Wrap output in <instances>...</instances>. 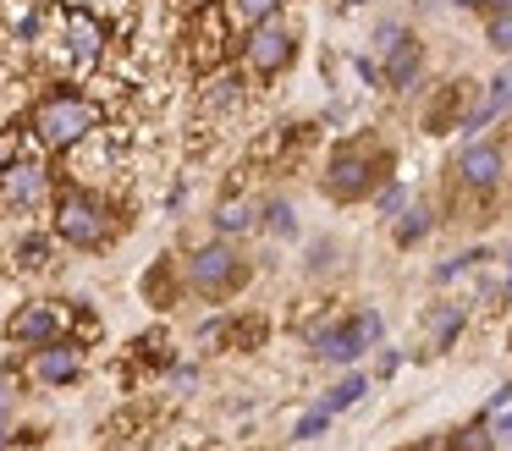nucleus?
I'll return each instance as SVG.
<instances>
[{
    "label": "nucleus",
    "instance_id": "1",
    "mask_svg": "<svg viewBox=\"0 0 512 451\" xmlns=\"http://www.w3.org/2000/svg\"><path fill=\"white\" fill-rule=\"evenodd\" d=\"M380 182H391V154L380 149L375 138H358V143H342L325 165V198L336 204H358L369 198Z\"/></svg>",
    "mask_w": 512,
    "mask_h": 451
},
{
    "label": "nucleus",
    "instance_id": "2",
    "mask_svg": "<svg viewBox=\"0 0 512 451\" xmlns=\"http://www.w3.org/2000/svg\"><path fill=\"white\" fill-rule=\"evenodd\" d=\"M34 138L45 143V149H78V143L94 138V127H100V105H94L89 94H50L34 105Z\"/></svg>",
    "mask_w": 512,
    "mask_h": 451
},
{
    "label": "nucleus",
    "instance_id": "3",
    "mask_svg": "<svg viewBox=\"0 0 512 451\" xmlns=\"http://www.w3.org/2000/svg\"><path fill=\"white\" fill-rule=\"evenodd\" d=\"M56 237L72 248H105L116 237V209L89 187H72L56 198Z\"/></svg>",
    "mask_w": 512,
    "mask_h": 451
},
{
    "label": "nucleus",
    "instance_id": "4",
    "mask_svg": "<svg viewBox=\"0 0 512 451\" xmlns=\"http://www.w3.org/2000/svg\"><path fill=\"white\" fill-rule=\"evenodd\" d=\"M182 281L199 297H226L248 281V259L232 242H204V248H193L188 259H182Z\"/></svg>",
    "mask_w": 512,
    "mask_h": 451
},
{
    "label": "nucleus",
    "instance_id": "5",
    "mask_svg": "<svg viewBox=\"0 0 512 451\" xmlns=\"http://www.w3.org/2000/svg\"><path fill=\"white\" fill-rule=\"evenodd\" d=\"M292 61H298V33H292V22L265 17L259 28L243 33V66L254 77H281Z\"/></svg>",
    "mask_w": 512,
    "mask_h": 451
},
{
    "label": "nucleus",
    "instance_id": "6",
    "mask_svg": "<svg viewBox=\"0 0 512 451\" xmlns=\"http://www.w3.org/2000/svg\"><path fill=\"white\" fill-rule=\"evenodd\" d=\"M452 176H457V187H463L468 198H490L501 187V176H507V149L490 143V138L463 143L457 160H452Z\"/></svg>",
    "mask_w": 512,
    "mask_h": 451
},
{
    "label": "nucleus",
    "instance_id": "7",
    "mask_svg": "<svg viewBox=\"0 0 512 451\" xmlns=\"http://www.w3.org/2000/svg\"><path fill=\"white\" fill-rule=\"evenodd\" d=\"M50 198V165L34 154H17L6 171H0V204L6 209H39Z\"/></svg>",
    "mask_w": 512,
    "mask_h": 451
},
{
    "label": "nucleus",
    "instance_id": "8",
    "mask_svg": "<svg viewBox=\"0 0 512 451\" xmlns=\"http://www.w3.org/2000/svg\"><path fill=\"white\" fill-rule=\"evenodd\" d=\"M61 336H67V308L61 303H23L6 319V341H17V347H50Z\"/></svg>",
    "mask_w": 512,
    "mask_h": 451
},
{
    "label": "nucleus",
    "instance_id": "9",
    "mask_svg": "<svg viewBox=\"0 0 512 451\" xmlns=\"http://www.w3.org/2000/svg\"><path fill=\"white\" fill-rule=\"evenodd\" d=\"M61 55H67L72 66H94L105 55V22L100 17H89V11H67V17H61Z\"/></svg>",
    "mask_w": 512,
    "mask_h": 451
},
{
    "label": "nucleus",
    "instance_id": "10",
    "mask_svg": "<svg viewBox=\"0 0 512 451\" xmlns=\"http://www.w3.org/2000/svg\"><path fill=\"white\" fill-rule=\"evenodd\" d=\"M28 374H34L39 385H72L83 374V347L78 341H50V347H34V358H28Z\"/></svg>",
    "mask_w": 512,
    "mask_h": 451
},
{
    "label": "nucleus",
    "instance_id": "11",
    "mask_svg": "<svg viewBox=\"0 0 512 451\" xmlns=\"http://www.w3.org/2000/svg\"><path fill=\"white\" fill-rule=\"evenodd\" d=\"M309 352L320 363H358V358H364L353 319H325V325H314L309 330Z\"/></svg>",
    "mask_w": 512,
    "mask_h": 451
},
{
    "label": "nucleus",
    "instance_id": "12",
    "mask_svg": "<svg viewBox=\"0 0 512 451\" xmlns=\"http://www.w3.org/2000/svg\"><path fill=\"white\" fill-rule=\"evenodd\" d=\"M419 72H424V44L413 39V33H408V39H402L391 55H380V77H386L397 94H408V88L419 83Z\"/></svg>",
    "mask_w": 512,
    "mask_h": 451
},
{
    "label": "nucleus",
    "instance_id": "13",
    "mask_svg": "<svg viewBox=\"0 0 512 451\" xmlns=\"http://www.w3.org/2000/svg\"><path fill=\"white\" fill-rule=\"evenodd\" d=\"M501 116H512V66H507V72H496V77H490L485 99H479V105L468 110V116L457 121V127L479 132V127H490V121H501Z\"/></svg>",
    "mask_w": 512,
    "mask_h": 451
},
{
    "label": "nucleus",
    "instance_id": "14",
    "mask_svg": "<svg viewBox=\"0 0 512 451\" xmlns=\"http://www.w3.org/2000/svg\"><path fill=\"white\" fill-rule=\"evenodd\" d=\"M463 325H468L463 303H435L430 314H424V336H430V347H452V341L463 336Z\"/></svg>",
    "mask_w": 512,
    "mask_h": 451
},
{
    "label": "nucleus",
    "instance_id": "15",
    "mask_svg": "<svg viewBox=\"0 0 512 451\" xmlns=\"http://www.w3.org/2000/svg\"><path fill=\"white\" fill-rule=\"evenodd\" d=\"M281 6H287V0H221V17L232 22L237 33H248L265 17H281Z\"/></svg>",
    "mask_w": 512,
    "mask_h": 451
},
{
    "label": "nucleus",
    "instance_id": "16",
    "mask_svg": "<svg viewBox=\"0 0 512 451\" xmlns=\"http://www.w3.org/2000/svg\"><path fill=\"white\" fill-rule=\"evenodd\" d=\"M391 226H397V242H402V248H413V242H424V237H430L435 209H430V204H408L397 220H391Z\"/></svg>",
    "mask_w": 512,
    "mask_h": 451
},
{
    "label": "nucleus",
    "instance_id": "17",
    "mask_svg": "<svg viewBox=\"0 0 512 451\" xmlns=\"http://www.w3.org/2000/svg\"><path fill=\"white\" fill-rule=\"evenodd\" d=\"M446 451H496V429H490V413H479L468 429H457Z\"/></svg>",
    "mask_w": 512,
    "mask_h": 451
},
{
    "label": "nucleus",
    "instance_id": "18",
    "mask_svg": "<svg viewBox=\"0 0 512 451\" xmlns=\"http://www.w3.org/2000/svg\"><path fill=\"white\" fill-rule=\"evenodd\" d=\"M215 226H221L226 237H232V231H254V226H259V215H254V204H248V198H226V204L215 209Z\"/></svg>",
    "mask_w": 512,
    "mask_h": 451
},
{
    "label": "nucleus",
    "instance_id": "19",
    "mask_svg": "<svg viewBox=\"0 0 512 451\" xmlns=\"http://www.w3.org/2000/svg\"><path fill=\"white\" fill-rule=\"evenodd\" d=\"M364 391H369L364 374H342V380H336L331 391H325V407H331V413H347V407L364 402Z\"/></svg>",
    "mask_w": 512,
    "mask_h": 451
},
{
    "label": "nucleus",
    "instance_id": "20",
    "mask_svg": "<svg viewBox=\"0 0 512 451\" xmlns=\"http://www.w3.org/2000/svg\"><path fill=\"white\" fill-rule=\"evenodd\" d=\"M485 44L496 55H512V11H485Z\"/></svg>",
    "mask_w": 512,
    "mask_h": 451
},
{
    "label": "nucleus",
    "instance_id": "21",
    "mask_svg": "<svg viewBox=\"0 0 512 451\" xmlns=\"http://www.w3.org/2000/svg\"><path fill=\"white\" fill-rule=\"evenodd\" d=\"M259 226H265L270 237H292V231H298V215H292L287 198H270V204H265V220H259Z\"/></svg>",
    "mask_w": 512,
    "mask_h": 451
},
{
    "label": "nucleus",
    "instance_id": "22",
    "mask_svg": "<svg viewBox=\"0 0 512 451\" xmlns=\"http://www.w3.org/2000/svg\"><path fill=\"white\" fill-rule=\"evenodd\" d=\"M331 418H336V413H331V407L320 402V407H314V413H303L298 424H292V440H320L325 429H331Z\"/></svg>",
    "mask_w": 512,
    "mask_h": 451
},
{
    "label": "nucleus",
    "instance_id": "23",
    "mask_svg": "<svg viewBox=\"0 0 512 451\" xmlns=\"http://www.w3.org/2000/svg\"><path fill=\"white\" fill-rule=\"evenodd\" d=\"M353 330H358V347H380V336H386V325H380V314H375V308H358V314H353Z\"/></svg>",
    "mask_w": 512,
    "mask_h": 451
},
{
    "label": "nucleus",
    "instance_id": "24",
    "mask_svg": "<svg viewBox=\"0 0 512 451\" xmlns=\"http://www.w3.org/2000/svg\"><path fill=\"white\" fill-rule=\"evenodd\" d=\"M12 413H17V374H0V440H6Z\"/></svg>",
    "mask_w": 512,
    "mask_h": 451
},
{
    "label": "nucleus",
    "instance_id": "25",
    "mask_svg": "<svg viewBox=\"0 0 512 451\" xmlns=\"http://www.w3.org/2000/svg\"><path fill=\"white\" fill-rule=\"evenodd\" d=\"M402 209H408V193H402L397 182H386V187H380V215H386V220H397Z\"/></svg>",
    "mask_w": 512,
    "mask_h": 451
},
{
    "label": "nucleus",
    "instance_id": "26",
    "mask_svg": "<svg viewBox=\"0 0 512 451\" xmlns=\"http://www.w3.org/2000/svg\"><path fill=\"white\" fill-rule=\"evenodd\" d=\"M402 39H408V28H402V22H380V28H375V50L380 55H391Z\"/></svg>",
    "mask_w": 512,
    "mask_h": 451
},
{
    "label": "nucleus",
    "instance_id": "27",
    "mask_svg": "<svg viewBox=\"0 0 512 451\" xmlns=\"http://www.w3.org/2000/svg\"><path fill=\"white\" fill-rule=\"evenodd\" d=\"M17 253H23V264H28V270H39V264H45V242H23V248H17Z\"/></svg>",
    "mask_w": 512,
    "mask_h": 451
},
{
    "label": "nucleus",
    "instance_id": "28",
    "mask_svg": "<svg viewBox=\"0 0 512 451\" xmlns=\"http://www.w3.org/2000/svg\"><path fill=\"white\" fill-rule=\"evenodd\" d=\"M512 402V380L507 385H496V391H490V402H485V413H501V407Z\"/></svg>",
    "mask_w": 512,
    "mask_h": 451
},
{
    "label": "nucleus",
    "instance_id": "29",
    "mask_svg": "<svg viewBox=\"0 0 512 451\" xmlns=\"http://www.w3.org/2000/svg\"><path fill=\"white\" fill-rule=\"evenodd\" d=\"M17 160V143H12V132H0V171Z\"/></svg>",
    "mask_w": 512,
    "mask_h": 451
},
{
    "label": "nucleus",
    "instance_id": "30",
    "mask_svg": "<svg viewBox=\"0 0 512 451\" xmlns=\"http://www.w3.org/2000/svg\"><path fill=\"white\" fill-rule=\"evenodd\" d=\"M490 429H496V440H507V446H512V413H501Z\"/></svg>",
    "mask_w": 512,
    "mask_h": 451
},
{
    "label": "nucleus",
    "instance_id": "31",
    "mask_svg": "<svg viewBox=\"0 0 512 451\" xmlns=\"http://www.w3.org/2000/svg\"><path fill=\"white\" fill-rule=\"evenodd\" d=\"M501 297H512V253H507V264H501Z\"/></svg>",
    "mask_w": 512,
    "mask_h": 451
},
{
    "label": "nucleus",
    "instance_id": "32",
    "mask_svg": "<svg viewBox=\"0 0 512 451\" xmlns=\"http://www.w3.org/2000/svg\"><path fill=\"white\" fill-rule=\"evenodd\" d=\"M452 6H463V11H485V0H452Z\"/></svg>",
    "mask_w": 512,
    "mask_h": 451
},
{
    "label": "nucleus",
    "instance_id": "33",
    "mask_svg": "<svg viewBox=\"0 0 512 451\" xmlns=\"http://www.w3.org/2000/svg\"><path fill=\"white\" fill-rule=\"evenodd\" d=\"M485 11H512V0H485Z\"/></svg>",
    "mask_w": 512,
    "mask_h": 451
},
{
    "label": "nucleus",
    "instance_id": "34",
    "mask_svg": "<svg viewBox=\"0 0 512 451\" xmlns=\"http://www.w3.org/2000/svg\"><path fill=\"white\" fill-rule=\"evenodd\" d=\"M336 6H347V11H353V6H364V0H336Z\"/></svg>",
    "mask_w": 512,
    "mask_h": 451
},
{
    "label": "nucleus",
    "instance_id": "35",
    "mask_svg": "<svg viewBox=\"0 0 512 451\" xmlns=\"http://www.w3.org/2000/svg\"><path fill=\"white\" fill-rule=\"evenodd\" d=\"M507 171H512V143H507Z\"/></svg>",
    "mask_w": 512,
    "mask_h": 451
},
{
    "label": "nucleus",
    "instance_id": "36",
    "mask_svg": "<svg viewBox=\"0 0 512 451\" xmlns=\"http://www.w3.org/2000/svg\"><path fill=\"white\" fill-rule=\"evenodd\" d=\"M0 451H23V446H0Z\"/></svg>",
    "mask_w": 512,
    "mask_h": 451
}]
</instances>
